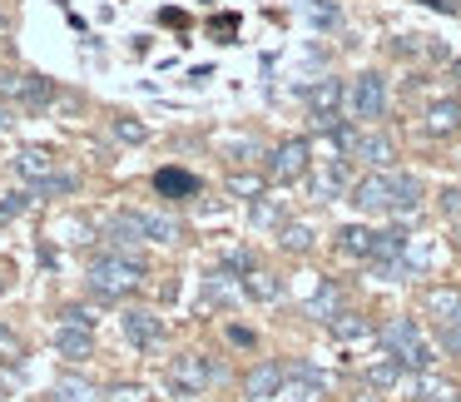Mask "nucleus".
<instances>
[{"label":"nucleus","instance_id":"9","mask_svg":"<svg viewBox=\"0 0 461 402\" xmlns=\"http://www.w3.org/2000/svg\"><path fill=\"white\" fill-rule=\"evenodd\" d=\"M283 382H288V362H278V358H263L258 368L243 378V392H249L253 402H263V397H278L283 392Z\"/></svg>","mask_w":461,"mask_h":402},{"label":"nucleus","instance_id":"3","mask_svg":"<svg viewBox=\"0 0 461 402\" xmlns=\"http://www.w3.org/2000/svg\"><path fill=\"white\" fill-rule=\"evenodd\" d=\"M342 110H348V120H362V124L382 120L387 114V80L377 70H362L348 85V95H342Z\"/></svg>","mask_w":461,"mask_h":402},{"label":"nucleus","instance_id":"32","mask_svg":"<svg viewBox=\"0 0 461 402\" xmlns=\"http://www.w3.org/2000/svg\"><path fill=\"white\" fill-rule=\"evenodd\" d=\"M229 194H233V199H263V179H258V174H233Z\"/></svg>","mask_w":461,"mask_h":402},{"label":"nucleus","instance_id":"40","mask_svg":"<svg viewBox=\"0 0 461 402\" xmlns=\"http://www.w3.org/2000/svg\"><path fill=\"white\" fill-rule=\"evenodd\" d=\"M25 204H31L25 194H5V204H0V219H15V214H21Z\"/></svg>","mask_w":461,"mask_h":402},{"label":"nucleus","instance_id":"16","mask_svg":"<svg viewBox=\"0 0 461 402\" xmlns=\"http://www.w3.org/2000/svg\"><path fill=\"white\" fill-rule=\"evenodd\" d=\"M407 249H411V239L402 229H382L377 243H372V259L367 263H402V259H407Z\"/></svg>","mask_w":461,"mask_h":402},{"label":"nucleus","instance_id":"27","mask_svg":"<svg viewBox=\"0 0 461 402\" xmlns=\"http://www.w3.org/2000/svg\"><path fill=\"white\" fill-rule=\"evenodd\" d=\"M75 184H80L75 174H45V179L31 184V194L35 199H55V194H75Z\"/></svg>","mask_w":461,"mask_h":402},{"label":"nucleus","instance_id":"33","mask_svg":"<svg viewBox=\"0 0 461 402\" xmlns=\"http://www.w3.org/2000/svg\"><path fill=\"white\" fill-rule=\"evenodd\" d=\"M437 343H441V352L461 358V323H437Z\"/></svg>","mask_w":461,"mask_h":402},{"label":"nucleus","instance_id":"28","mask_svg":"<svg viewBox=\"0 0 461 402\" xmlns=\"http://www.w3.org/2000/svg\"><path fill=\"white\" fill-rule=\"evenodd\" d=\"M402 378H407V368H402L397 358H392V362H372V368H367V388H397Z\"/></svg>","mask_w":461,"mask_h":402},{"label":"nucleus","instance_id":"14","mask_svg":"<svg viewBox=\"0 0 461 402\" xmlns=\"http://www.w3.org/2000/svg\"><path fill=\"white\" fill-rule=\"evenodd\" d=\"M342 184H348V160H332L328 169L312 174V199L318 204H332L342 194Z\"/></svg>","mask_w":461,"mask_h":402},{"label":"nucleus","instance_id":"2","mask_svg":"<svg viewBox=\"0 0 461 402\" xmlns=\"http://www.w3.org/2000/svg\"><path fill=\"white\" fill-rule=\"evenodd\" d=\"M382 348H387V358H397L407 372H427L431 362H437V352L427 348V338H421V328L411 318H387L377 328Z\"/></svg>","mask_w":461,"mask_h":402},{"label":"nucleus","instance_id":"48","mask_svg":"<svg viewBox=\"0 0 461 402\" xmlns=\"http://www.w3.org/2000/svg\"><path fill=\"white\" fill-rule=\"evenodd\" d=\"M0 31H5V11H0Z\"/></svg>","mask_w":461,"mask_h":402},{"label":"nucleus","instance_id":"43","mask_svg":"<svg viewBox=\"0 0 461 402\" xmlns=\"http://www.w3.org/2000/svg\"><path fill=\"white\" fill-rule=\"evenodd\" d=\"M421 5H431V11H447V15H461L456 0H421Z\"/></svg>","mask_w":461,"mask_h":402},{"label":"nucleus","instance_id":"12","mask_svg":"<svg viewBox=\"0 0 461 402\" xmlns=\"http://www.w3.org/2000/svg\"><path fill=\"white\" fill-rule=\"evenodd\" d=\"M55 352H60L65 362H85L95 352L90 328H70V323H60V333H55Z\"/></svg>","mask_w":461,"mask_h":402},{"label":"nucleus","instance_id":"31","mask_svg":"<svg viewBox=\"0 0 461 402\" xmlns=\"http://www.w3.org/2000/svg\"><path fill=\"white\" fill-rule=\"evenodd\" d=\"M50 95H55V85L45 80V75H25V90H21V100L31 105V110H35V105H45Z\"/></svg>","mask_w":461,"mask_h":402},{"label":"nucleus","instance_id":"5","mask_svg":"<svg viewBox=\"0 0 461 402\" xmlns=\"http://www.w3.org/2000/svg\"><path fill=\"white\" fill-rule=\"evenodd\" d=\"M348 199L357 204L362 214H392V204H397V174H392V169L362 174V179L348 189Z\"/></svg>","mask_w":461,"mask_h":402},{"label":"nucleus","instance_id":"38","mask_svg":"<svg viewBox=\"0 0 461 402\" xmlns=\"http://www.w3.org/2000/svg\"><path fill=\"white\" fill-rule=\"evenodd\" d=\"M60 323H70V328H90L95 313H90V308H80V303H70V308H60Z\"/></svg>","mask_w":461,"mask_h":402},{"label":"nucleus","instance_id":"30","mask_svg":"<svg viewBox=\"0 0 461 402\" xmlns=\"http://www.w3.org/2000/svg\"><path fill=\"white\" fill-rule=\"evenodd\" d=\"M253 224H258V229H273V224H278L283 229V199H268V194L253 199Z\"/></svg>","mask_w":461,"mask_h":402},{"label":"nucleus","instance_id":"35","mask_svg":"<svg viewBox=\"0 0 461 402\" xmlns=\"http://www.w3.org/2000/svg\"><path fill=\"white\" fill-rule=\"evenodd\" d=\"M0 358H5V362H21L25 358V343L15 338L11 328H0Z\"/></svg>","mask_w":461,"mask_h":402},{"label":"nucleus","instance_id":"6","mask_svg":"<svg viewBox=\"0 0 461 402\" xmlns=\"http://www.w3.org/2000/svg\"><path fill=\"white\" fill-rule=\"evenodd\" d=\"M283 402H328V372H318L312 362H288V382L278 392Z\"/></svg>","mask_w":461,"mask_h":402},{"label":"nucleus","instance_id":"7","mask_svg":"<svg viewBox=\"0 0 461 402\" xmlns=\"http://www.w3.org/2000/svg\"><path fill=\"white\" fill-rule=\"evenodd\" d=\"M308 140H283L278 150L268 154V179L273 184H293V179H303L308 174Z\"/></svg>","mask_w":461,"mask_h":402},{"label":"nucleus","instance_id":"18","mask_svg":"<svg viewBox=\"0 0 461 402\" xmlns=\"http://www.w3.org/2000/svg\"><path fill=\"white\" fill-rule=\"evenodd\" d=\"M372 243H377V233L362 229V224L338 229V253H348V259H372Z\"/></svg>","mask_w":461,"mask_h":402},{"label":"nucleus","instance_id":"22","mask_svg":"<svg viewBox=\"0 0 461 402\" xmlns=\"http://www.w3.org/2000/svg\"><path fill=\"white\" fill-rule=\"evenodd\" d=\"M328 333H332L338 343H357V338H367V333H372V323L362 318V313H348V308H342L338 318L328 323Z\"/></svg>","mask_w":461,"mask_h":402},{"label":"nucleus","instance_id":"37","mask_svg":"<svg viewBox=\"0 0 461 402\" xmlns=\"http://www.w3.org/2000/svg\"><path fill=\"white\" fill-rule=\"evenodd\" d=\"M114 134H120L124 144H144V134H149V130H144L140 120H114Z\"/></svg>","mask_w":461,"mask_h":402},{"label":"nucleus","instance_id":"39","mask_svg":"<svg viewBox=\"0 0 461 402\" xmlns=\"http://www.w3.org/2000/svg\"><path fill=\"white\" fill-rule=\"evenodd\" d=\"M110 402H149V392H144L140 382H120V388L110 392Z\"/></svg>","mask_w":461,"mask_h":402},{"label":"nucleus","instance_id":"45","mask_svg":"<svg viewBox=\"0 0 461 402\" xmlns=\"http://www.w3.org/2000/svg\"><path fill=\"white\" fill-rule=\"evenodd\" d=\"M451 75H456V85H461V60H451Z\"/></svg>","mask_w":461,"mask_h":402},{"label":"nucleus","instance_id":"25","mask_svg":"<svg viewBox=\"0 0 461 402\" xmlns=\"http://www.w3.org/2000/svg\"><path fill=\"white\" fill-rule=\"evenodd\" d=\"M15 174H21V179H45V174H50V154L45 150H21L15 154Z\"/></svg>","mask_w":461,"mask_h":402},{"label":"nucleus","instance_id":"26","mask_svg":"<svg viewBox=\"0 0 461 402\" xmlns=\"http://www.w3.org/2000/svg\"><path fill=\"white\" fill-rule=\"evenodd\" d=\"M50 397H55V402H95V388H90L85 378H60V382L50 388Z\"/></svg>","mask_w":461,"mask_h":402},{"label":"nucleus","instance_id":"10","mask_svg":"<svg viewBox=\"0 0 461 402\" xmlns=\"http://www.w3.org/2000/svg\"><path fill=\"white\" fill-rule=\"evenodd\" d=\"M104 239H110L114 253H140V243L149 239V233H144L140 214H114V219L104 224Z\"/></svg>","mask_w":461,"mask_h":402},{"label":"nucleus","instance_id":"17","mask_svg":"<svg viewBox=\"0 0 461 402\" xmlns=\"http://www.w3.org/2000/svg\"><path fill=\"white\" fill-rule=\"evenodd\" d=\"M342 95H348V85L332 80V75H328V80H318V85L308 90V110H312V114H338Z\"/></svg>","mask_w":461,"mask_h":402},{"label":"nucleus","instance_id":"8","mask_svg":"<svg viewBox=\"0 0 461 402\" xmlns=\"http://www.w3.org/2000/svg\"><path fill=\"white\" fill-rule=\"evenodd\" d=\"M120 328H124V338H130L140 352L159 348V338H164V323H159V313H149V308H130V313L120 318Z\"/></svg>","mask_w":461,"mask_h":402},{"label":"nucleus","instance_id":"47","mask_svg":"<svg viewBox=\"0 0 461 402\" xmlns=\"http://www.w3.org/2000/svg\"><path fill=\"white\" fill-rule=\"evenodd\" d=\"M5 279H11V273H5V269H0V293H5Z\"/></svg>","mask_w":461,"mask_h":402},{"label":"nucleus","instance_id":"21","mask_svg":"<svg viewBox=\"0 0 461 402\" xmlns=\"http://www.w3.org/2000/svg\"><path fill=\"white\" fill-rule=\"evenodd\" d=\"M427 308L437 313V323H461V288H431Z\"/></svg>","mask_w":461,"mask_h":402},{"label":"nucleus","instance_id":"42","mask_svg":"<svg viewBox=\"0 0 461 402\" xmlns=\"http://www.w3.org/2000/svg\"><path fill=\"white\" fill-rule=\"evenodd\" d=\"M229 343H239V348H253L258 338H253V328H239V323H233V328H229Z\"/></svg>","mask_w":461,"mask_h":402},{"label":"nucleus","instance_id":"23","mask_svg":"<svg viewBox=\"0 0 461 402\" xmlns=\"http://www.w3.org/2000/svg\"><path fill=\"white\" fill-rule=\"evenodd\" d=\"M144 219V233H149V243H179L184 229L179 219H169V214H140Z\"/></svg>","mask_w":461,"mask_h":402},{"label":"nucleus","instance_id":"13","mask_svg":"<svg viewBox=\"0 0 461 402\" xmlns=\"http://www.w3.org/2000/svg\"><path fill=\"white\" fill-rule=\"evenodd\" d=\"M154 194H159V199H194V194H199V179L184 174V169H159L154 174Z\"/></svg>","mask_w":461,"mask_h":402},{"label":"nucleus","instance_id":"46","mask_svg":"<svg viewBox=\"0 0 461 402\" xmlns=\"http://www.w3.org/2000/svg\"><path fill=\"white\" fill-rule=\"evenodd\" d=\"M451 229H456V243H461V219H451Z\"/></svg>","mask_w":461,"mask_h":402},{"label":"nucleus","instance_id":"36","mask_svg":"<svg viewBox=\"0 0 461 402\" xmlns=\"http://www.w3.org/2000/svg\"><path fill=\"white\" fill-rule=\"evenodd\" d=\"M437 209L447 214V219H461V189H456V184H451V189H441V194H437Z\"/></svg>","mask_w":461,"mask_h":402},{"label":"nucleus","instance_id":"19","mask_svg":"<svg viewBox=\"0 0 461 402\" xmlns=\"http://www.w3.org/2000/svg\"><path fill=\"white\" fill-rule=\"evenodd\" d=\"M461 130V100H437L427 110V134H456Z\"/></svg>","mask_w":461,"mask_h":402},{"label":"nucleus","instance_id":"44","mask_svg":"<svg viewBox=\"0 0 461 402\" xmlns=\"http://www.w3.org/2000/svg\"><path fill=\"white\" fill-rule=\"evenodd\" d=\"M11 130V110H5V105H0V134Z\"/></svg>","mask_w":461,"mask_h":402},{"label":"nucleus","instance_id":"29","mask_svg":"<svg viewBox=\"0 0 461 402\" xmlns=\"http://www.w3.org/2000/svg\"><path fill=\"white\" fill-rule=\"evenodd\" d=\"M278 243H283L288 253H308V249H312V229H308V224H283V229H278Z\"/></svg>","mask_w":461,"mask_h":402},{"label":"nucleus","instance_id":"34","mask_svg":"<svg viewBox=\"0 0 461 402\" xmlns=\"http://www.w3.org/2000/svg\"><path fill=\"white\" fill-rule=\"evenodd\" d=\"M223 273H243V279H249V273H253V253L249 249H229V253H223Z\"/></svg>","mask_w":461,"mask_h":402},{"label":"nucleus","instance_id":"1","mask_svg":"<svg viewBox=\"0 0 461 402\" xmlns=\"http://www.w3.org/2000/svg\"><path fill=\"white\" fill-rule=\"evenodd\" d=\"M90 293H100V298H130V293H140L144 283V259L140 253H100V259H90Z\"/></svg>","mask_w":461,"mask_h":402},{"label":"nucleus","instance_id":"4","mask_svg":"<svg viewBox=\"0 0 461 402\" xmlns=\"http://www.w3.org/2000/svg\"><path fill=\"white\" fill-rule=\"evenodd\" d=\"M164 378H169V388L179 392V397H199V392L209 388L213 378H219V368H213L203 352H179V358H169Z\"/></svg>","mask_w":461,"mask_h":402},{"label":"nucleus","instance_id":"49","mask_svg":"<svg viewBox=\"0 0 461 402\" xmlns=\"http://www.w3.org/2000/svg\"><path fill=\"white\" fill-rule=\"evenodd\" d=\"M357 402H377V397H357Z\"/></svg>","mask_w":461,"mask_h":402},{"label":"nucleus","instance_id":"20","mask_svg":"<svg viewBox=\"0 0 461 402\" xmlns=\"http://www.w3.org/2000/svg\"><path fill=\"white\" fill-rule=\"evenodd\" d=\"M421 209V179L417 174H397V204H392V219H411Z\"/></svg>","mask_w":461,"mask_h":402},{"label":"nucleus","instance_id":"41","mask_svg":"<svg viewBox=\"0 0 461 402\" xmlns=\"http://www.w3.org/2000/svg\"><path fill=\"white\" fill-rule=\"evenodd\" d=\"M21 90H25V75H0V95L21 100Z\"/></svg>","mask_w":461,"mask_h":402},{"label":"nucleus","instance_id":"11","mask_svg":"<svg viewBox=\"0 0 461 402\" xmlns=\"http://www.w3.org/2000/svg\"><path fill=\"white\" fill-rule=\"evenodd\" d=\"M352 154H357L362 164H372V169H392V164H397V140H392V134H357Z\"/></svg>","mask_w":461,"mask_h":402},{"label":"nucleus","instance_id":"24","mask_svg":"<svg viewBox=\"0 0 461 402\" xmlns=\"http://www.w3.org/2000/svg\"><path fill=\"white\" fill-rule=\"evenodd\" d=\"M243 293H249V298H258V303H278V298H283V283L273 279V273L253 269L249 279H243Z\"/></svg>","mask_w":461,"mask_h":402},{"label":"nucleus","instance_id":"15","mask_svg":"<svg viewBox=\"0 0 461 402\" xmlns=\"http://www.w3.org/2000/svg\"><path fill=\"white\" fill-rule=\"evenodd\" d=\"M342 313V288L332 279H322L318 283V293L308 298V318H318V323H332Z\"/></svg>","mask_w":461,"mask_h":402}]
</instances>
